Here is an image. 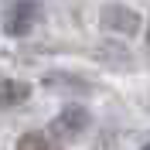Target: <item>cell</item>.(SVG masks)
<instances>
[{
  "mask_svg": "<svg viewBox=\"0 0 150 150\" xmlns=\"http://www.w3.org/2000/svg\"><path fill=\"white\" fill-rule=\"evenodd\" d=\"M103 24L112 28V31H123V34H133L140 28V17H137V10H126V7H106L103 10Z\"/></svg>",
  "mask_w": 150,
  "mask_h": 150,
  "instance_id": "cell-3",
  "label": "cell"
},
{
  "mask_svg": "<svg viewBox=\"0 0 150 150\" xmlns=\"http://www.w3.org/2000/svg\"><path fill=\"white\" fill-rule=\"evenodd\" d=\"M143 150H150V143H147V147H143Z\"/></svg>",
  "mask_w": 150,
  "mask_h": 150,
  "instance_id": "cell-7",
  "label": "cell"
},
{
  "mask_svg": "<svg viewBox=\"0 0 150 150\" xmlns=\"http://www.w3.org/2000/svg\"><path fill=\"white\" fill-rule=\"evenodd\" d=\"M17 150H58V147L48 140L45 133H24L17 140Z\"/></svg>",
  "mask_w": 150,
  "mask_h": 150,
  "instance_id": "cell-5",
  "label": "cell"
},
{
  "mask_svg": "<svg viewBox=\"0 0 150 150\" xmlns=\"http://www.w3.org/2000/svg\"><path fill=\"white\" fill-rule=\"evenodd\" d=\"M41 17V7L38 4H31V0H17V4H10L7 10H4V31L14 38L28 34L31 28H34V21Z\"/></svg>",
  "mask_w": 150,
  "mask_h": 150,
  "instance_id": "cell-1",
  "label": "cell"
},
{
  "mask_svg": "<svg viewBox=\"0 0 150 150\" xmlns=\"http://www.w3.org/2000/svg\"><path fill=\"white\" fill-rule=\"evenodd\" d=\"M28 96H31V85H28V82H17V79H0V109L24 103Z\"/></svg>",
  "mask_w": 150,
  "mask_h": 150,
  "instance_id": "cell-4",
  "label": "cell"
},
{
  "mask_svg": "<svg viewBox=\"0 0 150 150\" xmlns=\"http://www.w3.org/2000/svg\"><path fill=\"white\" fill-rule=\"evenodd\" d=\"M85 126H89V112H85L82 106H68V109H62L55 116V123H51V130H55L58 137H79Z\"/></svg>",
  "mask_w": 150,
  "mask_h": 150,
  "instance_id": "cell-2",
  "label": "cell"
},
{
  "mask_svg": "<svg viewBox=\"0 0 150 150\" xmlns=\"http://www.w3.org/2000/svg\"><path fill=\"white\" fill-rule=\"evenodd\" d=\"M147 41H150V31H147Z\"/></svg>",
  "mask_w": 150,
  "mask_h": 150,
  "instance_id": "cell-6",
  "label": "cell"
}]
</instances>
